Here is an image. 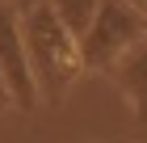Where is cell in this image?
I'll list each match as a JSON object with an SVG mask.
<instances>
[{
  "instance_id": "6da1fadb",
  "label": "cell",
  "mask_w": 147,
  "mask_h": 143,
  "mask_svg": "<svg viewBox=\"0 0 147 143\" xmlns=\"http://www.w3.org/2000/svg\"><path fill=\"white\" fill-rule=\"evenodd\" d=\"M21 38H25V59H30L38 101L63 105L67 93L76 88V80L84 76L80 42L59 25V17L51 13L46 0H38V4H30L21 13Z\"/></svg>"
},
{
  "instance_id": "7a4b0ae2",
  "label": "cell",
  "mask_w": 147,
  "mask_h": 143,
  "mask_svg": "<svg viewBox=\"0 0 147 143\" xmlns=\"http://www.w3.org/2000/svg\"><path fill=\"white\" fill-rule=\"evenodd\" d=\"M147 34V17L130 4V0H101L97 4V17L80 38V59H84V72H109L118 59L130 51Z\"/></svg>"
},
{
  "instance_id": "3957f363",
  "label": "cell",
  "mask_w": 147,
  "mask_h": 143,
  "mask_svg": "<svg viewBox=\"0 0 147 143\" xmlns=\"http://www.w3.org/2000/svg\"><path fill=\"white\" fill-rule=\"evenodd\" d=\"M0 80L9 88L13 110H34L38 88L30 76V59H25V38H21V13L9 0H0Z\"/></svg>"
},
{
  "instance_id": "277c9868",
  "label": "cell",
  "mask_w": 147,
  "mask_h": 143,
  "mask_svg": "<svg viewBox=\"0 0 147 143\" xmlns=\"http://www.w3.org/2000/svg\"><path fill=\"white\" fill-rule=\"evenodd\" d=\"M105 80L118 84V93H122V97L130 101V110H135V122L147 131V34L105 72Z\"/></svg>"
},
{
  "instance_id": "5b68a950",
  "label": "cell",
  "mask_w": 147,
  "mask_h": 143,
  "mask_svg": "<svg viewBox=\"0 0 147 143\" xmlns=\"http://www.w3.org/2000/svg\"><path fill=\"white\" fill-rule=\"evenodd\" d=\"M46 4H51V13L59 17V25L80 42L84 30L92 25V17H97V4H101V0H46Z\"/></svg>"
},
{
  "instance_id": "8992f818",
  "label": "cell",
  "mask_w": 147,
  "mask_h": 143,
  "mask_svg": "<svg viewBox=\"0 0 147 143\" xmlns=\"http://www.w3.org/2000/svg\"><path fill=\"white\" fill-rule=\"evenodd\" d=\"M13 101H9V88H4V80H0V114H9Z\"/></svg>"
},
{
  "instance_id": "52a82bcc",
  "label": "cell",
  "mask_w": 147,
  "mask_h": 143,
  "mask_svg": "<svg viewBox=\"0 0 147 143\" xmlns=\"http://www.w3.org/2000/svg\"><path fill=\"white\" fill-rule=\"evenodd\" d=\"M9 4H13V9H17V13H25V9H30V4H38V0H9Z\"/></svg>"
},
{
  "instance_id": "ba28073f",
  "label": "cell",
  "mask_w": 147,
  "mask_h": 143,
  "mask_svg": "<svg viewBox=\"0 0 147 143\" xmlns=\"http://www.w3.org/2000/svg\"><path fill=\"white\" fill-rule=\"evenodd\" d=\"M130 4H135V9H139V13L147 17V0H130Z\"/></svg>"
}]
</instances>
